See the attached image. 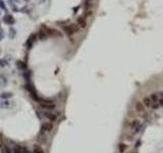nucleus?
<instances>
[{"label": "nucleus", "instance_id": "18", "mask_svg": "<svg viewBox=\"0 0 163 153\" xmlns=\"http://www.w3.org/2000/svg\"><path fill=\"white\" fill-rule=\"evenodd\" d=\"M126 153H134V151H127Z\"/></svg>", "mask_w": 163, "mask_h": 153}, {"label": "nucleus", "instance_id": "8", "mask_svg": "<svg viewBox=\"0 0 163 153\" xmlns=\"http://www.w3.org/2000/svg\"><path fill=\"white\" fill-rule=\"evenodd\" d=\"M26 87H27V90L29 91L31 98H32V99H34L35 101H37V102H38L39 99H40V97H38L37 93H36V90L34 89V87L32 86V85H27Z\"/></svg>", "mask_w": 163, "mask_h": 153}, {"label": "nucleus", "instance_id": "14", "mask_svg": "<svg viewBox=\"0 0 163 153\" xmlns=\"http://www.w3.org/2000/svg\"><path fill=\"white\" fill-rule=\"evenodd\" d=\"M33 153H45V151L43 150V148L40 145H34Z\"/></svg>", "mask_w": 163, "mask_h": 153}, {"label": "nucleus", "instance_id": "9", "mask_svg": "<svg viewBox=\"0 0 163 153\" xmlns=\"http://www.w3.org/2000/svg\"><path fill=\"white\" fill-rule=\"evenodd\" d=\"M37 141H38L39 145H42V144L47 143V136H46V133L40 132V134H39L38 137H37Z\"/></svg>", "mask_w": 163, "mask_h": 153}, {"label": "nucleus", "instance_id": "3", "mask_svg": "<svg viewBox=\"0 0 163 153\" xmlns=\"http://www.w3.org/2000/svg\"><path fill=\"white\" fill-rule=\"evenodd\" d=\"M62 29L64 31V33L68 35V36H71L74 34H76L77 31L80 30L77 24H68V25H63L62 26Z\"/></svg>", "mask_w": 163, "mask_h": 153}, {"label": "nucleus", "instance_id": "5", "mask_svg": "<svg viewBox=\"0 0 163 153\" xmlns=\"http://www.w3.org/2000/svg\"><path fill=\"white\" fill-rule=\"evenodd\" d=\"M150 101H151V108H158L160 104H159V94L158 93H152L151 95L149 96Z\"/></svg>", "mask_w": 163, "mask_h": 153}, {"label": "nucleus", "instance_id": "11", "mask_svg": "<svg viewBox=\"0 0 163 153\" xmlns=\"http://www.w3.org/2000/svg\"><path fill=\"white\" fill-rule=\"evenodd\" d=\"M122 140L126 141V142H133L134 140V136L130 134V133H125V134L122 135Z\"/></svg>", "mask_w": 163, "mask_h": 153}, {"label": "nucleus", "instance_id": "17", "mask_svg": "<svg viewBox=\"0 0 163 153\" xmlns=\"http://www.w3.org/2000/svg\"><path fill=\"white\" fill-rule=\"evenodd\" d=\"M11 93H3V94H1V98H9V97H11Z\"/></svg>", "mask_w": 163, "mask_h": 153}, {"label": "nucleus", "instance_id": "16", "mask_svg": "<svg viewBox=\"0 0 163 153\" xmlns=\"http://www.w3.org/2000/svg\"><path fill=\"white\" fill-rule=\"evenodd\" d=\"M126 148H127V145H125V143H120L118 145V150H119L120 153H125Z\"/></svg>", "mask_w": 163, "mask_h": 153}, {"label": "nucleus", "instance_id": "13", "mask_svg": "<svg viewBox=\"0 0 163 153\" xmlns=\"http://www.w3.org/2000/svg\"><path fill=\"white\" fill-rule=\"evenodd\" d=\"M12 153H24V148L20 146V145H14L12 150H11Z\"/></svg>", "mask_w": 163, "mask_h": 153}, {"label": "nucleus", "instance_id": "4", "mask_svg": "<svg viewBox=\"0 0 163 153\" xmlns=\"http://www.w3.org/2000/svg\"><path fill=\"white\" fill-rule=\"evenodd\" d=\"M40 115V117H45L48 121H50V123H53L57 119V115L54 112H50V111H42V112H37V115Z\"/></svg>", "mask_w": 163, "mask_h": 153}, {"label": "nucleus", "instance_id": "6", "mask_svg": "<svg viewBox=\"0 0 163 153\" xmlns=\"http://www.w3.org/2000/svg\"><path fill=\"white\" fill-rule=\"evenodd\" d=\"M134 109H136V111L138 112V114L142 115V116H145V115L147 114V112H146V107L144 106V104L142 103V102H137L136 104H134Z\"/></svg>", "mask_w": 163, "mask_h": 153}, {"label": "nucleus", "instance_id": "2", "mask_svg": "<svg viewBox=\"0 0 163 153\" xmlns=\"http://www.w3.org/2000/svg\"><path fill=\"white\" fill-rule=\"evenodd\" d=\"M39 105L41 106L43 109H47V110H51V109H54L56 107V104L54 103V101L50 100V99H43V98H40L39 99Z\"/></svg>", "mask_w": 163, "mask_h": 153}, {"label": "nucleus", "instance_id": "7", "mask_svg": "<svg viewBox=\"0 0 163 153\" xmlns=\"http://www.w3.org/2000/svg\"><path fill=\"white\" fill-rule=\"evenodd\" d=\"M53 128H54V125L52 123H50V122H46V123H43L42 125H41V132H43V133H50V132H52L53 131Z\"/></svg>", "mask_w": 163, "mask_h": 153}, {"label": "nucleus", "instance_id": "1", "mask_svg": "<svg viewBox=\"0 0 163 153\" xmlns=\"http://www.w3.org/2000/svg\"><path fill=\"white\" fill-rule=\"evenodd\" d=\"M141 127H142L141 121L138 119V118H134V119H132L131 122L127 123V127H126V129H127V133H130V134H132L134 136L137 133H139Z\"/></svg>", "mask_w": 163, "mask_h": 153}, {"label": "nucleus", "instance_id": "15", "mask_svg": "<svg viewBox=\"0 0 163 153\" xmlns=\"http://www.w3.org/2000/svg\"><path fill=\"white\" fill-rule=\"evenodd\" d=\"M142 103H143L145 107H147V108L151 107V101H150V98H149V96H148V97H145L144 99H143V102H142Z\"/></svg>", "mask_w": 163, "mask_h": 153}, {"label": "nucleus", "instance_id": "10", "mask_svg": "<svg viewBox=\"0 0 163 153\" xmlns=\"http://www.w3.org/2000/svg\"><path fill=\"white\" fill-rule=\"evenodd\" d=\"M77 25L78 26V28L80 29H84L85 27L87 26V20H86V18L84 17V15H82V17H78L77 19Z\"/></svg>", "mask_w": 163, "mask_h": 153}, {"label": "nucleus", "instance_id": "12", "mask_svg": "<svg viewBox=\"0 0 163 153\" xmlns=\"http://www.w3.org/2000/svg\"><path fill=\"white\" fill-rule=\"evenodd\" d=\"M0 150H1V153H12L11 152V149H10L9 146H8V144L6 143L0 147Z\"/></svg>", "mask_w": 163, "mask_h": 153}]
</instances>
